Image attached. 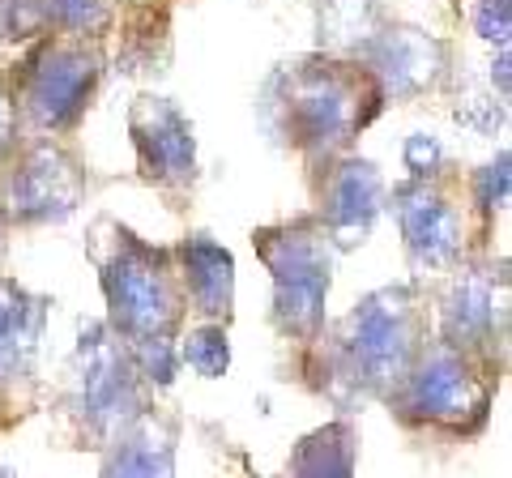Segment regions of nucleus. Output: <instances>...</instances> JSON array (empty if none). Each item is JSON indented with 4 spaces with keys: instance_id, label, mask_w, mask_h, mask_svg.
<instances>
[{
    "instance_id": "nucleus-10",
    "label": "nucleus",
    "mask_w": 512,
    "mask_h": 478,
    "mask_svg": "<svg viewBox=\"0 0 512 478\" xmlns=\"http://www.w3.org/2000/svg\"><path fill=\"white\" fill-rule=\"evenodd\" d=\"M329 235L338 239L342 248L359 244V239L367 235V227H372V218L380 210V175L372 163H346L338 175H333L329 184Z\"/></svg>"
},
{
    "instance_id": "nucleus-26",
    "label": "nucleus",
    "mask_w": 512,
    "mask_h": 478,
    "mask_svg": "<svg viewBox=\"0 0 512 478\" xmlns=\"http://www.w3.org/2000/svg\"><path fill=\"white\" fill-rule=\"evenodd\" d=\"M9 129H13V107H9L5 99H0V146L9 141Z\"/></svg>"
},
{
    "instance_id": "nucleus-11",
    "label": "nucleus",
    "mask_w": 512,
    "mask_h": 478,
    "mask_svg": "<svg viewBox=\"0 0 512 478\" xmlns=\"http://www.w3.org/2000/svg\"><path fill=\"white\" fill-rule=\"evenodd\" d=\"M265 269L274 274V286L286 282H320L329 286V239L308 227H286V231H265L256 235Z\"/></svg>"
},
{
    "instance_id": "nucleus-2",
    "label": "nucleus",
    "mask_w": 512,
    "mask_h": 478,
    "mask_svg": "<svg viewBox=\"0 0 512 478\" xmlns=\"http://www.w3.org/2000/svg\"><path fill=\"white\" fill-rule=\"evenodd\" d=\"M350 359H355V376L367 385L389 389L393 380L410 376V355H414V312L406 291H376L363 299V308L350 316L346 333Z\"/></svg>"
},
{
    "instance_id": "nucleus-9",
    "label": "nucleus",
    "mask_w": 512,
    "mask_h": 478,
    "mask_svg": "<svg viewBox=\"0 0 512 478\" xmlns=\"http://www.w3.org/2000/svg\"><path fill=\"white\" fill-rule=\"evenodd\" d=\"M397 214H402V231L406 244L419 265H448L461 252V222L448 205L427 193V188H410L397 197Z\"/></svg>"
},
{
    "instance_id": "nucleus-23",
    "label": "nucleus",
    "mask_w": 512,
    "mask_h": 478,
    "mask_svg": "<svg viewBox=\"0 0 512 478\" xmlns=\"http://www.w3.org/2000/svg\"><path fill=\"white\" fill-rule=\"evenodd\" d=\"M508 184H512V175H508V154H500V163L478 175V205H487V210L504 205V201H508Z\"/></svg>"
},
{
    "instance_id": "nucleus-18",
    "label": "nucleus",
    "mask_w": 512,
    "mask_h": 478,
    "mask_svg": "<svg viewBox=\"0 0 512 478\" xmlns=\"http://www.w3.org/2000/svg\"><path fill=\"white\" fill-rule=\"evenodd\" d=\"M325 291L329 286L320 282H286L274 291V308H278V325L291 333H316L320 321H325Z\"/></svg>"
},
{
    "instance_id": "nucleus-25",
    "label": "nucleus",
    "mask_w": 512,
    "mask_h": 478,
    "mask_svg": "<svg viewBox=\"0 0 512 478\" xmlns=\"http://www.w3.org/2000/svg\"><path fill=\"white\" fill-rule=\"evenodd\" d=\"M491 82L500 86V94L508 99V52H500V60H495V69H491Z\"/></svg>"
},
{
    "instance_id": "nucleus-3",
    "label": "nucleus",
    "mask_w": 512,
    "mask_h": 478,
    "mask_svg": "<svg viewBox=\"0 0 512 478\" xmlns=\"http://www.w3.org/2000/svg\"><path fill=\"white\" fill-rule=\"evenodd\" d=\"M406 397H410V410L431 423H466V419H483L487 410V389L478 385V376L448 346L431 350L419 363V372L410 376Z\"/></svg>"
},
{
    "instance_id": "nucleus-4",
    "label": "nucleus",
    "mask_w": 512,
    "mask_h": 478,
    "mask_svg": "<svg viewBox=\"0 0 512 478\" xmlns=\"http://www.w3.org/2000/svg\"><path fill=\"white\" fill-rule=\"evenodd\" d=\"M94 86V56L82 47H52L26 77V111L43 129H60L82 111Z\"/></svg>"
},
{
    "instance_id": "nucleus-15",
    "label": "nucleus",
    "mask_w": 512,
    "mask_h": 478,
    "mask_svg": "<svg viewBox=\"0 0 512 478\" xmlns=\"http://www.w3.org/2000/svg\"><path fill=\"white\" fill-rule=\"evenodd\" d=\"M103 478H175V449L150 419H141L133 432H124L111 449Z\"/></svg>"
},
{
    "instance_id": "nucleus-21",
    "label": "nucleus",
    "mask_w": 512,
    "mask_h": 478,
    "mask_svg": "<svg viewBox=\"0 0 512 478\" xmlns=\"http://www.w3.org/2000/svg\"><path fill=\"white\" fill-rule=\"evenodd\" d=\"M137 363L150 380H158V385H171L175 380V350H171L167 338H141L137 342Z\"/></svg>"
},
{
    "instance_id": "nucleus-5",
    "label": "nucleus",
    "mask_w": 512,
    "mask_h": 478,
    "mask_svg": "<svg viewBox=\"0 0 512 478\" xmlns=\"http://www.w3.org/2000/svg\"><path fill=\"white\" fill-rule=\"evenodd\" d=\"M128 133L141 154V167L158 180L184 184L192 175V158H197V141H192L188 120L167 99H137L128 111Z\"/></svg>"
},
{
    "instance_id": "nucleus-17",
    "label": "nucleus",
    "mask_w": 512,
    "mask_h": 478,
    "mask_svg": "<svg viewBox=\"0 0 512 478\" xmlns=\"http://www.w3.org/2000/svg\"><path fill=\"white\" fill-rule=\"evenodd\" d=\"M491 329V286L483 278H461L444 295V338L453 346H470Z\"/></svg>"
},
{
    "instance_id": "nucleus-13",
    "label": "nucleus",
    "mask_w": 512,
    "mask_h": 478,
    "mask_svg": "<svg viewBox=\"0 0 512 478\" xmlns=\"http://www.w3.org/2000/svg\"><path fill=\"white\" fill-rule=\"evenodd\" d=\"M184 274L192 304L205 316H227L231 295H235V261L227 248L210 244V239H192L184 244Z\"/></svg>"
},
{
    "instance_id": "nucleus-20",
    "label": "nucleus",
    "mask_w": 512,
    "mask_h": 478,
    "mask_svg": "<svg viewBox=\"0 0 512 478\" xmlns=\"http://www.w3.org/2000/svg\"><path fill=\"white\" fill-rule=\"evenodd\" d=\"M474 30H478V35H483L487 43L508 47V35H512V5H508V0H478V9H474Z\"/></svg>"
},
{
    "instance_id": "nucleus-12",
    "label": "nucleus",
    "mask_w": 512,
    "mask_h": 478,
    "mask_svg": "<svg viewBox=\"0 0 512 478\" xmlns=\"http://www.w3.org/2000/svg\"><path fill=\"white\" fill-rule=\"evenodd\" d=\"M376 69L384 77V86L393 94H414L423 90L440 69V43L419 35V30H397L384 35L376 47Z\"/></svg>"
},
{
    "instance_id": "nucleus-6",
    "label": "nucleus",
    "mask_w": 512,
    "mask_h": 478,
    "mask_svg": "<svg viewBox=\"0 0 512 478\" xmlns=\"http://www.w3.org/2000/svg\"><path fill=\"white\" fill-rule=\"evenodd\" d=\"M5 205L22 222H60L77 210V175L56 150H35L9 175Z\"/></svg>"
},
{
    "instance_id": "nucleus-16",
    "label": "nucleus",
    "mask_w": 512,
    "mask_h": 478,
    "mask_svg": "<svg viewBox=\"0 0 512 478\" xmlns=\"http://www.w3.org/2000/svg\"><path fill=\"white\" fill-rule=\"evenodd\" d=\"M291 478H355V436L346 423H329L291 457Z\"/></svg>"
},
{
    "instance_id": "nucleus-7",
    "label": "nucleus",
    "mask_w": 512,
    "mask_h": 478,
    "mask_svg": "<svg viewBox=\"0 0 512 478\" xmlns=\"http://www.w3.org/2000/svg\"><path fill=\"white\" fill-rule=\"evenodd\" d=\"M82 414L94 427H120L128 414L137 410V385H133V368L116 346L99 333H90V342L82 346Z\"/></svg>"
},
{
    "instance_id": "nucleus-8",
    "label": "nucleus",
    "mask_w": 512,
    "mask_h": 478,
    "mask_svg": "<svg viewBox=\"0 0 512 478\" xmlns=\"http://www.w3.org/2000/svg\"><path fill=\"white\" fill-rule=\"evenodd\" d=\"M286 116H291V137L299 146H333L359 120L350 90L329 73H303L291 90Z\"/></svg>"
},
{
    "instance_id": "nucleus-1",
    "label": "nucleus",
    "mask_w": 512,
    "mask_h": 478,
    "mask_svg": "<svg viewBox=\"0 0 512 478\" xmlns=\"http://www.w3.org/2000/svg\"><path fill=\"white\" fill-rule=\"evenodd\" d=\"M103 291H107L111 321L133 342L163 338L175 321V312H180V295H175L167 269L158 265L154 252L137 248V244L116 252V261H111L103 274Z\"/></svg>"
},
{
    "instance_id": "nucleus-24",
    "label": "nucleus",
    "mask_w": 512,
    "mask_h": 478,
    "mask_svg": "<svg viewBox=\"0 0 512 478\" xmlns=\"http://www.w3.org/2000/svg\"><path fill=\"white\" fill-rule=\"evenodd\" d=\"M436 163H440V141L427 133H414L406 141V167L414 175H427V171H436Z\"/></svg>"
},
{
    "instance_id": "nucleus-19",
    "label": "nucleus",
    "mask_w": 512,
    "mask_h": 478,
    "mask_svg": "<svg viewBox=\"0 0 512 478\" xmlns=\"http://www.w3.org/2000/svg\"><path fill=\"white\" fill-rule=\"evenodd\" d=\"M184 359H188V368L205 376V380H218L222 372H227V363H231V346H227V333H222L218 325H205L197 333H188V342H184Z\"/></svg>"
},
{
    "instance_id": "nucleus-27",
    "label": "nucleus",
    "mask_w": 512,
    "mask_h": 478,
    "mask_svg": "<svg viewBox=\"0 0 512 478\" xmlns=\"http://www.w3.org/2000/svg\"><path fill=\"white\" fill-rule=\"evenodd\" d=\"M0 478H13V474H9V470H0Z\"/></svg>"
},
{
    "instance_id": "nucleus-22",
    "label": "nucleus",
    "mask_w": 512,
    "mask_h": 478,
    "mask_svg": "<svg viewBox=\"0 0 512 478\" xmlns=\"http://www.w3.org/2000/svg\"><path fill=\"white\" fill-rule=\"evenodd\" d=\"M47 13H52L56 22L73 26V30H86V26H99L103 22L99 0H47Z\"/></svg>"
},
{
    "instance_id": "nucleus-14",
    "label": "nucleus",
    "mask_w": 512,
    "mask_h": 478,
    "mask_svg": "<svg viewBox=\"0 0 512 478\" xmlns=\"http://www.w3.org/2000/svg\"><path fill=\"white\" fill-rule=\"evenodd\" d=\"M39 321H43V308L35 299L18 291V286L0 282V385H9L26 368L39 338Z\"/></svg>"
}]
</instances>
